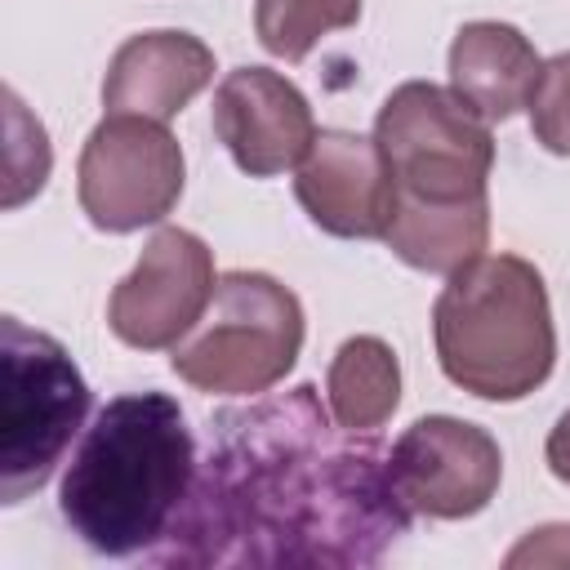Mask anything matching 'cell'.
<instances>
[{
  "label": "cell",
  "mask_w": 570,
  "mask_h": 570,
  "mask_svg": "<svg viewBox=\"0 0 570 570\" xmlns=\"http://www.w3.org/2000/svg\"><path fill=\"white\" fill-rule=\"evenodd\" d=\"M325 401L338 428L379 432L401 405V361L379 334L343 338L330 356Z\"/></svg>",
  "instance_id": "15"
},
{
  "label": "cell",
  "mask_w": 570,
  "mask_h": 570,
  "mask_svg": "<svg viewBox=\"0 0 570 570\" xmlns=\"http://www.w3.org/2000/svg\"><path fill=\"white\" fill-rule=\"evenodd\" d=\"M9 102V187H4V209L22 205L31 191L45 187L49 178V138L40 120H31L18 102V94H4Z\"/></svg>",
  "instance_id": "18"
},
{
  "label": "cell",
  "mask_w": 570,
  "mask_h": 570,
  "mask_svg": "<svg viewBox=\"0 0 570 570\" xmlns=\"http://www.w3.org/2000/svg\"><path fill=\"white\" fill-rule=\"evenodd\" d=\"M303 214L343 240H383L396 209V178L374 138L321 129L294 174Z\"/></svg>",
  "instance_id": "11"
},
{
  "label": "cell",
  "mask_w": 570,
  "mask_h": 570,
  "mask_svg": "<svg viewBox=\"0 0 570 570\" xmlns=\"http://www.w3.org/2000/svg\"><path fill=\"white\" fill-rule=\"evenodd\" d=\"M387 476L414 517L463 521L494 499L503 481V454L481 423L428 414L414 419L387 450Z\"/></svg>",
  "instance_id": "8"
},
{
  "label": "cell",
  "mask_w": 570,
  "mask_h": 570,
  "mask_svg": "<svg viewBox=\"0 0 570 570\" xmlns=\"http://www.w3.org/2000/svg\"><path fill=\"white\" fill-rule=\"evenodd\" d=\"M214 285L218 276L209 245L187 227H160L142 245L134 272L111 289L107 325L129 347L142 352L174 347L205 316Z\"/></svg>",
  "instance_id": "9"
},
{
  "label": "cell",
  "mask_w": 570,
  "mask_h": 570,
  "mask_svg": "<svg viewBox=\"0 0 570 570\" xmlns=\"http://www.w3.org/2000/svg\"><path fill=\"white\" fill-rule=\"evenodd\" d=\"M361 18V0H254L258 45L285 62H303L316 40Z\"/></svg>",
  "instance_id": "16"
},
{
  "label": "cell",
  "mask_w": 570,
  "mask_h": 570,
  "mask_svg": "<svg viewBox=\"0 0 570 570\" xmlns=\"http://www.w3.org/2000/svg\"><path fill=\"white\" fill-rule=\"evenodd\" d=\"M214 80V49L191 31H138L129 36L102 76L107 116L174 120Z\"/></svg>",
  "instance_id": "12"
},
{
  "label": "cell",
  "mask_w": 570,
  "mask_h": 570,
  "mask_svg": "<svg viewBox=\"0 0 570 570\" xmlns=\"http://www.w3.org/2000/svg\"><path fill=\"white\" fill-rule=\"evenodd\" d=\"M183 178V147L160 120L102 116L80 147L76 196L98 232H138L178 205Z\"/></svg>",
  "instance_id": "7"
},
{
  "label": "cell",
  "mask_w": 570,
  "mask_h": 570,
  "mask_svg": "<svg viewBox=\"0 0 570 570\" xmlns=\"http://www.w3.org/2000/svg\"><path fill=\"white\" fill-rule=\"evenodd\" d=\"M303 334V303L289 285L267 272H227L191 334L169 347V365L196 392L263 396L294 370Z\"/></svg>",
  "instance_id": "4"
},
{
  "label": "cell",
  "mask_w": 570,
  "mask_h": 570,
  "mask_svg": "<svg viewBox=\"0 0 570 570\" xmlns=\"http://www.w3.org/2000/svg\"><path fill=\"white\" fill-rule=\"evenodd\" d=\"M543 459H548V472H552L557 481H566V485H570V410L552 423L548 445H543Z\"/></svg>",
  "instance_id": "19"
},
{
  "label": "cell",
  "mask_w": 570,
  "mask_h": 570,
  "mask_svg": "<svg viewBox=\"0 0 570 570\" xmlns=\"http://www.w3.org/2000/svg\"><path fill=\"white\" fill-rule=\"evenodd\" d=\"M374 432H347L298 383L218 419V441L156 561L361 566L410 525Z\"/></svg>",
  "instance_id": "1"
},
{
  "label": "cell",
  "mask_w": 570,
  "mask_h": 570,
  "mask_svg": "<svg viewBox=\"0 0 570 570\" xmlns=\"http://www.w3.org/2000/svg\"><path fill=\"white\" fill-rule=\"evenodd\" d=\"M374 142L392 165L396 196L410 200H472L490 196L494 134L454 89L432 80L396 85L379 116Z\"/></svg>",
  "instance_id": "6"
},
{
  "label": "cell",
  "mask_w": 570,
  "mask_h": 570,
  "mask_svg": "<svg viewBox=\"0 0 570 570\" xmlns=\"http://www.w3.org/2000/svg\"><path fill=\"white\" fill-rule=\"evenodd\" d=\"M196 485V441L174 396L147 387L98 410L76 445L58 508L94 552L134 557L156 548Z\"/></svg>",
  "instance_id": "2"
},
{
  "label": "cell",
  "mask_w": 570,
  "mask_h": 570,
  "mask_svg": "<svg viewBox=\"0 0 570 570\" xmlns=\"http://www.w3.org/2000/svg\"><path fill=\"white\" fill-rule=\"evenodd\" d=\"M89 414V383L71 352L22 325L0 321V503H22L62 463Z\"/></svg>",
  "instance_id": "5"
},
{
  "label": "cell",
  "mask_w": 570,
  "mask_h": 570,
  "mask_svg": "<svg viewBox=\"0 0 570 570\" xmlns=\"http://www.w3.org/2000/svg\"><path fill=\"white\" fill-rule=\"evenodd\" d=\"M441 374L481 401H521L557 365L548 285L521 254H481L432 303Z\"/></svg>",
  "instance_id": "3"
},
{
  "label": "cell",
  "mask_w": 570,
  "mask_h": 570,
  "mask_svg": "<svg viewBox=\"0 0 570 570\" xmlns=\"http://www.w3.org/2000/svg\"><path fill=\"white\" fill-rule=\"evenodd\" d=\"M214 134L249 178L298 169L316 142L312 102L303 89L272 67H236L214 89Z\"/></svg>",
  "instance_id": "10"
},
{
  "label": "cell",
  "mask_w": 570,
  "mask_h": 570,
  "mask_svg": "<svg viewBox=\"0 0 570 570\" xmlns=\"http://www.w3.org/2000/svg\"><path fill=\"white\" fill-rule=\"evenodd\" d=\"M525 111L534 142H543L552 156H570V49L539 67Z\"/></svg>",
  "instance_id": "17"
},
{
  "label": "cell",
  "mask_w": 570,
  "mask_h": 570,
  "mask_svg": "<svg viewBox=\"0 0 570 570\" xmlns=\"http://www.w3.org/2000/svg\"><path fill=\"white\" fill-rule=\"evenodd\" d=\"M539 67L543 58L512 22H468L450 45V89L490 125L508 120L530 102Z\"/></svg>",
  "instance_id": "13"
},
{
  "label": "cell",
  "mask_w": 570,
  "mask_h": 570,
  "mask_svg": "<svg viewBox=\"0 0 570 570\" xmlns=\"http://www.w3.org/2000/svg\"><path fill=\"white\" fill-rule=\"evenodd\" d=\"M383 240L401 263H410L419 272L450 276V272L468 267L472 258H481V249L490 240V196H472V200L396 196Z\"/></svg>",
  "instance_id": "14"
}]
</instances>
